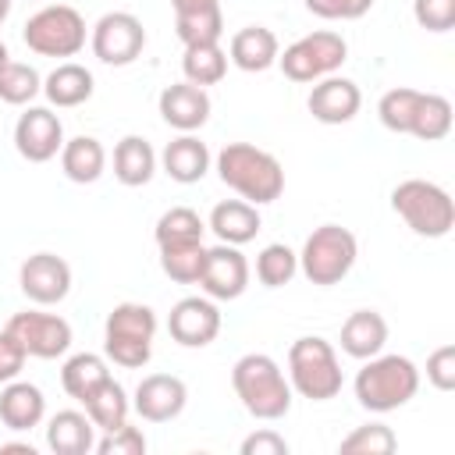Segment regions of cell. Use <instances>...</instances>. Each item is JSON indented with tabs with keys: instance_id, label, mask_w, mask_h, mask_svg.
<instances>
[{
	"instance_id": "obj_1",
	"label": "cell",
	"mask_w": 455,
	"mask_h": 455,
	"mask_svg": "<svg viewBox=\"0 0 455 455\" xmlns=\"http://www.w3.org/2000/svg\"><path fill=\"white\" fill-rule=\"evenodd\" d=\"M217 174L220 181L238 192L245 203L263 206L274 203L284 192V167L274 153L252 146V142H228L217 153Z\"/></svg>"
},
{
	"instance_id": "obj_2",
	"label": "cell",
	"mask_w": 455,
	"mask_h": 455,
	"mask_svg": "<svg viewBox=\"0 0 455 455\" xmlns=\"http://www.w3.org/2000/svg\"><path fill=\"white\" fill-rule=\"evenodd\" d=\"M231 387L252 419L274 423L291 409V384L267 352H249L231 366Z\"/></svg>"
},
{
	"instance_id": "obj_3",
	"label": "cell",
	"mask_w": 455,
	"mask_h": 455,
	"mask_svg": "<svg viewBox=\"0 0 455 455\" xmlns=\"http://www.w3.org/2000/svg\"><path fill=\"white\" fill-rule=\"evenodd\" d=\"M419 391V370L405 355H370L355 373V402L366 412H391L412 402Z\"/></svg>"
},
{
	"instance_id": "obj_4",
	"label": "cell",
	"mask_w": 455,
	"mask_h": 455,
	"mask_svg": "<svg viewBox=\"0 0 455 455\" xmlns=\"http://www.w3.org/2000/svg\"><path fill=\"white\" fill-rule=\"evenodd\" d=\"M156 313L142 302H117L103 323V352L124 370H139L153 355Z\"/></svg>"
},
{
	"instance_id": "obj_5",
	"label": "cell",
	"mask_w": 455,
	"mask_h": 455,
	"mask_svg": "<svg viewBox=\"0 0 455 455\" xmlns=\"http://www.w3.org/2000/svg\"><path fill=\"white\" fill-rule=\"evenodd\" d=\"M288 384H291V391H299L309 402L334 398L345 384L334 345L316 338V334L295 338L291 348H288Z\"/></svg>"
},
{
	"instance_id": "obj_6",
	"label": "cell",
	"mask_w": 455,
	"mask_h": 455,
	"mask_svg": "<svg viewBox=\"0 0 455 455\" xmlns=\"http://www.w3.org/2000/svg\"><path fill=\"white\" fill-rule=\"evenodd\" d=\"M391 210L423 238H444L455 228V203L451 196L423 178H405L391 192Z\"/></svg>"
},
{
	"instance_id": "obj_7",
	"label": "cell",
	"mask_w": 455,
	"mask_h": 455,
	"mask_svg": "<svg viewBox=\"0 0 455 455\" xmlns=\"http://www.w3.org/2000/svg\"><path fill=\"white\" fill-rule=\"evenodd\" d=\"M355 256H359V242L348 228L320 224V228H313V235L306 238V245L299 252V270L309 284L331 288L341 277H348V270L355 267Z\"/></svg>"
},
{
	"instance_id": "obj_8",
	"label": "cell",
	"mask_w": 455,
	"mask_h": 455,
	"mask_svg": "<svg viewBox=\"0 0 455 455\" xmlns=\"http://www.w3.org/2000/svg\"><path fill=\"white\" fill-rule=\"evenodd\" d=\"M21 39L39 57H75L85 46V18L68 4H46L25 21Z\"/></svg>"
},
{
	"instance_id": "obj_9",
	"label": "cell",
	"mask_w": 455,
	"mask_h": 455,
	"mask_svg": "<svg viewBox=\"0 0 455 455\" xmlns=\"http://www.w3.org/2000/svg\"><path fill=\"white\" fill-rule=\"evenodd\" d=\"M348 57V43L338 32H309L302 39H295L291 46H284V53H277V64L284 71V78L291 82H320L327 75H334Z\"/></svg>"
},
{
	"instance_id": "obj_10",
	"label": "cell",
	"mask_w": 455,
	"mask_h": 455,
	"mask_svg": "<svg viewBox=\"0 0 455 455\" xmlns=\"http://www.w3.org/2000/svg\"><path fill=\"white\" fill-rule=\"evenodd\" d=\"M92 53H96V60H103V64H110V68H124V64H132L139 53H142V46H146V28H142V21L135 18V14H128V11H110V14H103L96 25H92Z\"/></svg>"
},
{
	"instance_id": "obj_11",
	"label": "cell",
	"mask_w": 455,
	"mask_h": 455,
	"mask_svg": "<svg viewBox=\"0 0 455 455\" xmlns=\"http://www.w3.org/2000/svg\"><path fill=\"white\" fill-rule=\"evenodd\" d=\"M7 331L21 341L25 355L32 359H57L71 348V323L57 313H39V309L14 313L7 320Z\"/></svg>"
},
{
	"instance_id": "obj_12",
	"label": "cell",
	"mask_w": 455,
	"mask_h": 455,
	"mask_svg": "<svg viewBox=\"0 0 455 455\" xmlns=\"http://www.w3.org/2000/svg\"><path fill=\"white\" fill-rule=\"evenodd\" d=\"M21 295L36 306H57L71 291V267L57 252H32L18 270Z\"/></svg>"
},
{
	"instance_id": "obj_13",
	"label": "cell",
	"mask_w": 455,
	"mask_h": 455,
	"mask_svg": "<svg viewBox=\"0 0 455 455\" xmlns=\"http://www.w3.org/2000/svg\"><path fill=\"white\" fill-rule=\"evenodd\" d=\"M167 331L178 345L185 348H203L210 345L217 334H220V309L217 302L206 295H188V299H178L171 306V316H167Z\"/></svg>"
},
{
	"instance_id": "obj_14",
	"label": "cell",
	"mask_w": 455,
	"mask_h": 455,
	"mask_svg": "<svg viewBox=\"0 0 455 455\" xmlns=\"http://www.w3.org/2000/svg\"><path fill=\"white\" fill-rule=\"evenodd\" d=\"M64 146V128L60 117L50 107H28L18 124H14V149L28 160V164H46L60 153Z\"/></svg>"
},
{
	"instance_id": "obj_15",
	"label": "cell",
	"mask_w": 455,
	"mask_h": 455,
	"mask_svg": "<svg viewBox=\"0 0 455 455\" xmlns=\"http://www.w3.org/2000/svg\"><path fill=\"white\" fill-rule=\"evenodd\" d=\"M199 288L217 299V302H231L238 299L245 288H249V263L245 256L238 252V245H213L206 249V263H203V274H199Z\"/></svg>"
},
{
	"instance_id": "obj_16",
	"label": "cell",
	"mask_w": 455,
	"mask_h": 455,
	"mask_svg": "<svg viewBox=\"0 0 455 455\" xmlns=\"http://www.w3.org/2000/svg\"><path fill=\"white\" fill-rule=\"evenodd\" d=\"M185 402H188V387H185L181 377H174V373H149V377L139 380L132 409L146 423H171V419H178L185 412Z\"/></svg>"
},
{
	"instance_id": "obj_17",
	"label": "cell",
	"mask_w": 455,
	"mask_h": 455,
	"mask_svg": "<svg viewBox=\"0 0 455 455\" xmlns=\"http://www.w3.org/2000/svg\"><path fill=\"white\" fill-rule=\"evenodd\" d=\"M313 121L320 124H345L359 114L363 107V92L352 78H341V75H327L320 78L313 89H309V100H306Z\"/></svg>"
},
{
	"instance_id": "obj_18",
	"label": "cell",
	"mask_w": 455,
	"mask_h": 455,
	"mask_svg": "<svg viewBox=\"0 0 455 455\" xmlns=\"http://www.w3.org/2000/svg\"><path fill=\"white\" fill-rule=\"evenodd\" d=\"M160 117L178 132H196L210 117V96L203 85L174 82L160 92Z\"/></svg>"
},
{
	"instance_id": "obj_19",
	"label": "cell",
	"mask_w": 455,
	"mask_h": 455,
	"mask_svg": "<svg viewBox=\"0 0 455 455\" xmlns=\"http://www.w3.org/2000/svg\"><path fill=\"white\" fill-rule=\"evenodd\" d=\"M46 416V398L36 384L28 380H7L0 391V423L7 430H32Z\"/></svg>"
},
{
	"instance_id": "obj_20",
	"label": "cell",
	"mask_w": 455,
	"mask_h": 455,
	"mask_svg": "<svg viewBox=\"0 0 455 455\" xmlns=\"http://www.w3.org/2000/svg\"><path fill=\"white\" fill-rule=\"evenodd\" d=\"M277 53H281L277 36H274L270 28H263V25H245V28H238V32L231 36V43H228V60H231L235 68L249 71V75L274 68V64H277Z\"/></svg>"
},
{
	"instance_id": "obj_21",
	"label": "cell",
	"mask_w": 455,
	"mask_h": 455,
	"mask_svg": "<svg viewBox=\"0 0 455 455\" xmlns=\"http://www.w3.org/2000/svg\"><path fill=\"white\" fill-rule=\"evenodd\" d=\"M160 164L167 171L171 181L178 185H196L203 181V174L210 171V149L206 142H199L192 132H181L178 139H171L160 153Z\"/></svg>"
},
{
	"instance_id": "obj_22",
	"label": "cell",
	"mask_w": 455,
	"mask_h": 455,
	"mask_svg": "<svg viewBox=\"0 0 455 455\" xmlns=\"http://www.w3.org/2000/svg\"><path fill=\"white\" fill-rule=\"evenodd\" d=\"M46 448L53 455H89L96 448V427L78 409H60L46 423Z\"/></svg>"
},
{
	"instance_id": "obj_23",
	"label": "cell",
	"mask_w": 455,
	"mask_h": 455,
	"mask_svg": "<svg viewBox=\"0 0 455 455\" xmlns=\"http://www.w3.org/2000/svg\"><path fill=\"white\" fill-rule=\"evenodd\" d=\"M341 352L352 359H370L377 352H384L387 345V320L377 309H355L348 313V320L341 323Z\"/></svg>"
},
{
	"instance_id": "obj_24",
	"label": "cell",
	"mask_w": 455,
	"mask_h": 455,
	"mask_svg": "<svg viewBox=\"0 0 455 455\" xmlns=\"http://www.w3.org/2000/svg\"><path fill=\"white\" fill-rule=\"evenodd\" d=\"M259 228H263L259 210H256L252 203H245V199H224V203H217L213 213H210V231H213L220 242H228V245H245V242H252Z\"/></svg>"
},
{
	"instance_id": "obj_25",
	"label": "cell",
	"mask_w": 455,
	"mask_h": 455,
	"mask_svg": "<svg viewBox=\"0 0 455 455\" xmlns=\"http://www.w3.org/2000/svg\"><path fill=\"white\" fill-rule=\"evenodd\" d=\"M92 89H96V85H92V71L82 68V64H75V60L57 64V68L43 78V92H46L50 107H60V110L82 107V103L92 96Z\"/></svg>"
},
{
	"instance_id": "obj_26",
	"label": "cell",
	"mask_w": 455,
	"mask_h": 455,
	"mask_svg": "<svg viewBox=\"0 0 455 455\" xmlns=\"http://www.w3.org/2000/svg\"><path fill=\"white\" fill-rule=\"evenodd\" d=\"M107 167V149L92 135H75L60 146V171L75 185H92Z\"/></svg>"
},
{
	"instance_id": "obj_27",
	"label": "cell",
	"mask_w": 455,
	"mask_h": 455,
	"mask_svg": "<svg viewBox=\"0 0 455 455\" xmlns=\"http://www.w3.org/2000/svg\"><path fill=\"white\" fill-rule=\"evenodd\" d=\"M156 174V153L142 135H124L114 146V178L128 188L146 185Z\"/></svg>"
},
{
	"instance_id": "obj_28",
	"label": "cell",
	"mask_w": 455,
	"mask_h": 455,
	"mask_svg": "<svg viewBox=\"0 0 455 455\" xmlns=\"http://www.w3.org/2000/svg\"><path fill=\"white\" fill-rule=\"evenodd\" d=\"M82 405H85V416L92 419V427L103 430V434L114 430V427H121V423H128V412H132V398L124 395V387L114 377H107L103 384H96L82 398Z\"/></svg>"
},
{
	"instance_id": "obj_29",
	"label": "cell",
	"mask_w": 455,
	"mask_h": 455,
	"mask_svg": "<svg viewBox=\"0 0 455 455\" xmlns=\"http://www.w3.org/2000/svg\"><path fill=\"white\" fill-rule=\"evenodd\" d=\"M181 71H185V82L192 85H217L224 75H228V53L220 50V43H196V46H185V57H181Z\"/></svg>"
},
{
	"instance_id": "obj_30",
	"label": "cell",
	"mask_w": 455,
	"mask_h": 455,
	"mask_svg": "<svg viewBox=\"0 0 455 455\" xmlns=\"http://www.w3.org/2000/svg\"><path fill=\"white\" fill-rule=\"evenodd\" d=\"M203 231L206 224L199 220L196 210L188 206H171L160 213L156 228H153V238L160 249H171V245H192V242H203Z\"/></svg>"
},
{
	"instance_id": "obj_31",
	"label": "cell",
	"mask_w": 455,
	"mask_h": 455,
	"mask_svg": "<svg viewBox=\"0 0 455 455\" xmlns=\"http://www.w3.org/2000/svg\"><path fill=\"white\" fill-rule=\"evenodd\" d=\"M110 377V370H107V359L103 355H96V352H78V355H71L68 363H64V370H60V384H64V391L75 398V402H82L96 384H103Z\"/></svg>"
},
{
	"instance_id": "obj_32",
	"label": "cell",
	"mask_w": 455,
	"mask_h": 455,
	"mask_svg": "<svg viewBox=\"0 0 455 455\" xmlns=\"http://www.w3.org/2000/svg\"><path fill=\"white\" fill-rule=\"evenodd\" d=\"M419 89H409V85H398V89H387L377 103V117L387 132L395 135H409L412 128V117H416V107H419Z\"/></svg>"
},
{
	"instance_id": "obj_33",
	"label": "cell",
	"mask_w": 455,
	"mask_h": 455,
	"mask_svg": "<svg viewBox=\"0 0 455 455\" xmlns=\"http://www.w3.org/2000/svg\"><path fill=\"white\" fill-rule=\"evenodd\" d=\"M448 132H451V103L444 96H437V92H423L409 135H416L423 142H437Z\"/></svg>"
},
{
	"instance_id": "obj_34",
	"label": "cell",
	"mask_w": 455,
	"mask_h": 455,
	"mask_svg": "<svg viewBox=\"0 0 455 455\" xmlns=\"http://www.w3.org/2000/svg\"><path fill=\"white\" fill-rule=\"evenodd\" d=\"M43 92V78L32 64H21V60H7L0 68V100L11 103V107H25L32 103L36 96Z\"/></svg>"
},
{
	"instance_id": "obj_35",
	"label": "cell",
	"mask_w": 455,
	"mask_h": 455,
	"mask_svg": "<svg viewBox=\"0 0 455 455\" xmlns=\"http://www.w3.org/2000/svg\"><path fill=\"white\" fill-rule=\"evenodd\" d=\"M203 263H206V245H203V242L160 249V270H164L171 281H178V284H199Z\"/></svg>"
},
{
	"instance_id": "obj_36",
	"label": "cell",
	"mask_w": 455,
	"mask_h": 455,
	"mask_svg": "<svg viewBox=\"0 0 455 455\" xmlns=\"http://www.w3.org/2000/svg\"><path fill=\"white\" fill-rule=\"evenodd\" d=\"M295 274H299V252H291L284 242H274L256 256V277L267 288H284Z\"/></svg>"
},
{
	"instance_id": "obj_37",
	"label": "cell",
	"mask_w": 455,
	"mask_h": 455,
	"mask_svg": "<svg viewBox=\"0 0 455 455\" xmlns=\"http://www.w3.org/2000/svg\"><path fill=\"white\" fill-rule=\"evenodd\" d=\"M174 32H178V39L185 46L220 43V36H224V14H220V7L196 11V14H174Z\"/></svg>"
},
{
	"instance_id": "obj_38",
	"label": "cell",
	"mask_w": 455,
	"mask_h": 455,
	"mask_svg": "<svg viewBox=\"0 0 455 455\" xmlns=\"http://www.w3.org/2000/svg\"><path fill=\"white\" fill-rule=\"evenodd\" d=\"M398 448V437L391 427L384 423H366V427H355L348 437H341L338 451L341 455H391Z\"/></svg>"
},
{
	"instance_id": "obj_39",
	"label": "cell",
	"mask_w": 455,
	"mask_h": 455,
	"mask_svg": "<svg viewBox=\"0 0 455 455\" xmlns=\"http://www.w3.org/2000/svg\"><path fill=\"white\" fill-rule=\"evenodd\" d=\"M146 448H149L146 444V434L139 427H132V423H121V427L107 430L96 441L92 451H100V455H146Z\"/></svg>"
},
{
	"instance_id": "obj_40",
	"label": "cell",
	"mask_w": 455,
	"mask_h": 455,
	"mask_svg": "<svg viewBox=\"0 0 455 455\" xmlns=\"http://www.w3.org/2000/svg\"><path fill=\"white\" fill-rule=\"evenodd\" d=\"M412 18L427 32L455 28V0H412Z\"/></svg>"
},
{
	"instance_id": "obj_41",
	"label": "cell",
	"mask_w": 455,
	"mask_h": 455,
	"mask_svg": "<svg viewBox=\"0 0 455 455\" xmlns=\"http://www.w3.org/2000/svg\"><path fill=\"white\" fill-rule=\"evenodd\" d=\"M302 4L309 14L327 21H355L373 7V0H302Z\"/></svg>"
},
{
	"instance_id": "obj_42",
	"label": "cell",
	"mask_w": 455,
	"mask_h": 455,
	"mask_svg": "<svg viewBox=\"0 0 455 455\" xmlns=\"http://www.w3.org/2000/svg\"><path fill=\"white\" fill-rule=\"evenodd\" d=\"M427 380L437 391H451L455 387V345H441L427 355Z\"/></svg>"
},
{
	"instance_id": "obj_43",
	"label": "cell",
	"mask_w": 455,
	"mask_h": 455,
	"mask_svg": "<svg viewBox=\"0 0 455 455\" xmlns=\"http://www.w3.org/2000/svg\"><path fill=\"white\" fill-rule=\"evenodd\" d=\"M25 348H21V341L4 327L0 331V384H7V380H14L18 373H21V366H25Z\"/></svg>"
},
{
	"instance_id": "obj_44",
	"label": "cell",
	"mask_w": 455,
	"mask_h": 455,
	"mask_svg": "<svg viewBox=\"0 0 455 455\" xmlns=\"http://www.w3.org/2000/svg\"><path fill=\"white\" fill-rule=\"evenodd\" d=\"M242 455H288V441L277 430L263 427L242 441Z\"/></svg>"
},
{
	"instance_id": "obj_45",
	"label": "cell",
	"mask_w": 455,
	"mask_h": 455,
	"mask_svg": "<svg viewBox=\"0 0 455 455\" xmlns=\"http://www.w3.org/2000/svg\"><path fill=\"white\" fill-rule=\"evenodd\" d=\"M174 14H196V11H210V7H220V0H171Z\"/></svg>"
},
{
	"instance_id": "obj_46",
	"label": "cell",
	"mask_w": 455,
	"mask_h": 455,
	"mask_svg": "<svg viewBox=\"0 0 455 455\" xmlns=\"http://www.w3.org/2000/svg\"><path fill=\"white\" fill-rule=\"evenodd\" d=\"M0 451H21V455H36V448H32V444H18V441L0 444Z\"/></svg>"
},
{
	"instance_id": "obj_47",
	"label": "cell",
	"mask_w": 455,
	"mask_h": 455,
	"mask_svg": "<svg viewBox=\"0 0 455 455\" xmlns=\"http://www.w3.org/2000/svg\"><path fill=\"white\" fill-rule=\"evenodd\" d=\"M11 4H14V0H0V25H4L7 14H11Z\"/></svg>"
},
{
	"instance_id": "obj_48",
	"label": "cell",
	"mask_w": 455,
	"mask_h": 455,
	"mask_svg": "<svg viewBox=\"0 0 455 455\" xmlns=\"http://www.w3.org/2000/svg\"><path fill=\"white\" fill-rule=\"evenodd\" d=\"M7 60H11V53H7V46H4V43H0V68H4V64H7Z\"/></svg>"
}]
</instances>
